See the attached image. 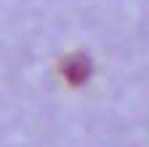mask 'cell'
Masks as SVG:
<instances>
[{"label":"cell","instance_id":"obj_1","mask_svg":"<svg viewBox=\"0 0 149 147\" xmlns=\"http://www.w3.org/2000/svg\"><path fill=\"white\" fill-rule=\"evenodd\" d=\"M61 72H64V78H67L69 86H83V83L91 78L93 64H91V59L85 56V53H72V56L64 59Z\"/></svg>","mask_w":149,"mask_h":147}]
</instances>
